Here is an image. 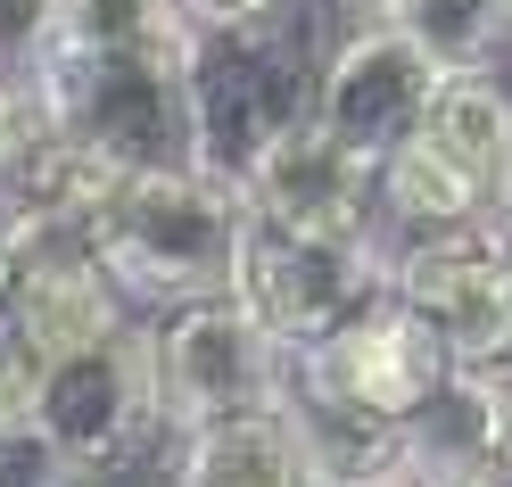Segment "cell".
<instances>
[{
    "label": "cell",
    "instance_id": "6da1fadb",
    "mask_svg": "<svg viewBox=\"0 0 512 487\" xmlns=\"http://www.w3.org/2000/svg\"><path fill=\"white\" fill-rule=\"evenodd\" d=\"M248 240H256V199L240 190V174H215L199 157L141 166L100 215V256L141 314L240 289Z\"/></svg>",
    "mask_w": 512,
    "mask_h": 487
},
{
    "label": "cell",
    "instance_id": "7a4b0ae2",
    "mask_svg": "<svg viewBox=\"0 0 512 487\" xmlns=\"http://www.w3.org/2000/svg\"><path fill=\"white\" fill-rule=\"evenodd\" d=\"M190 42H133V50H75L58 42L42 67L50 116L108 149L116 166H182L199 157V116H190Z\"/></svg>",
    "mask_w": 512,
    "mask_h": 487
},
{
    "label": "cell",
    "instance_id": "3957f363",
    "mask_svg": "<svg viewBox=\"0 0 512 487\" xmlns=\"http://www.w3.org/2000/svg\"><path fill=\"white\" fill-rule=\"evenodd\" d=\"M34 421L67 446V463L83 479L133 471L166 454V380H157V331L149 314L116 322L108 339H83L67 355H50L34 380Z\"/></svg>",
    "mask_w": 512,
    "mask_h": 487
},
{
    "label": "cell",
    "instance_id": "277c9868",
    "mask_svg": "<svg viewBox=\"0 0 512 487\" xmlns=\"http://www.w3.org/2000/svg\"><path fill=\"white\" fill-rule=\"evenodd\" d=\"M149 331H157V380H166V438L290 397L298 347L281 339L240 289L166 306V314H149Z\"/></svg>",
    "mask_w": 512,
    "mask_h": 487
},
{
    "label": "cell",
    "instance_id": "5b68a950",
    "mask_svg": "<svg viewBox=\"0 0 512 487\" xmlns=\"http://www.w3.org/2000/svg\"><path fill=\"white\" fill-rule=\"evenodd\" d=\"M314 75L323 58H306L290 34V9L265 25H232V34H199L190 50V116H199V166L248 174V157L273 133L314 108Z\"/></svg>",
    "mask_w": 512,
    "mask_h": 487
},
{
    "label": "cell",
    "instance_id": "8992f818",
    "mask_svg": "<svg viewBox=\"0 0 512 487\" xmlns=\"http://www.w3.org/2000/svg\"><path fill=\"white\" fill-rule=\"evenodd\" d=\"M240 298L273 322L290 347L347 331L364 306L389 298V240L380 232H331V223H265L256 215Z\"/></svg>",
    "mask_w": 512,
    "mask_h": 487
},
{
    "label": "cell",
    "instance_id": "52a82bcc",
    "mask_svg": "<svg viewBox=\"0 0 512 487\" xmlns=\"http://www.w3.org/2000/svg\"><path fill=\"white\" fill-rule=\"evenodd\" d=\"M446 75H455V67L430 58L397 17L364 9V25H347V34L323 50V75H314V116L380 166L389 149H405V141L430 124Z\"/></svg>",
    "mask_w": 512,
    "mask_h": 487
},
{
    "label": "cell",
    "instance_id": "ba28073f",
    "mask_svg": "<svg viewBox=\"0 0 512 487\" xmlns=\"http://www.w3.org/2000/svg\"><path fill=\"white\" fill-rule=\"evenodd\" d=\"M389 289L463 355V364H496L504 355V331H512V248H504L496 223H463V232L389 248Z\"/></svg>",
    "mask_w": 512,
    "mask_h": 487
},
{
    "label": "cell",
    "instance_id": "9c48e42d",
    "mask_svg": "<svg viewBox=\"0 0 512 487\" xmlns=\"http://www.w3.org/2000/svg\"><path fill=\"white\" fill-rule=\"evenodd\" d=\"M389 479H512V372L455 364L389 430Z\"/></svg>",
    "mask_w": 512,
    "mask_h": 487
},
{
    "label": "cell",
    "instance_id": "30bf717a",
    "mask_svg": "<svg viewBox=\"0 0 512 487\" xmlns=\"http://www.w3.org/2000/svg\"><path fill=\"white\" fill-rule=\"evenodd\" d=\"M372 182L380 166L356 141H339L314 108L290 133H273L240 174V190L256 199L265 223H331V232H372Z\"/></svg>",
    "mask_w": 512,
    "mask_h": 487
},
{
    "label": "cell",
    "instance_id": "8fae6325",
    "mask_svg": "<svg viewBox=\"0 0 512 487\" xmlns=\"http://www.w3.org/2000/svg\"><path fill=\"white\" fill-rule=\"evenodd\" d=\"M496 190L463 174L430 133H413L405 149L380 157V182H372V232L389 248H413V240H438V232H463V223H488Z\"/></svg>",
    "mask_w": 512,
    "mask_h": 487
},
{
    "label": "cell",
    "instance_id": "7c38bea8",
    "mask_svg": "<svg viewBox=\"0 0 512 487\" xmlns=\"http://www.w3.org/2000/svg\"><path fill=\"white\" fill-rule=\"evenodd\" d=\"M166 479H256V487H281V479H314V446L298 430L290 397L281 405H256V413H223L199 421V430H174L166 454H157Z\"/></svg>",
    "mask_w": 512,
    "mask_h": 487
},
{
    "label": "cell",
    "instance_id": "4fadbf2b",
    "mask_svg": "<svg viewBox=\"0 0 512 487\" xmlns=\"http://www.w3.org/2000/svg\"><path fill=\"white\" fill-rule=\"evenodd\" d=\"M422 133H430L446 157H455L463 174H479V182L496 190V182L512 174V75H504V58L446 75Z\"/></svg>",
    "mask_w": 512,
    "mask_h": 487
},
{
    "label": "cell",
    "instance_id": "5bb4252c",
    "mask_svg": "<svg viewBox=\"0 0 512 487\" xmlns=\"http://www.w3.org/2000/svg\"><path fill=\"white\" fill-rule=\"evenodd\" d=\"M380 17H397L413 42L446 67H488L512 50V9L504 0H372Z\"/></svg>",
    "mask_w": 512,
    "mask_h": 487
},
{
    "label": "cell",
    "instance_id": "9a60e30c",
    "mask_svg": "<svg viewBox=\"0 0 512 487\" xmlns=\"http://www.w3.org/2000/svg\"><path fill=\"white\" fill-rule=\"evenodd\" d=\"M190 25L174 0H67V34L75 50H133V42H190Z\"/></svg>",
    "mask_w": 512,
    "mask_h": 487
},
{
    "label": "cell",
    "instance_id": "2e32d148",
    "mask_svg": "<svg viewBox=\"0 0 512 487\" xmlns=\"http://www.w3.org/2000/svg\"><path fill=\"white\" fill-rule=\"evenodd\" d=\"M58 34H67V0H0V75H42Z\"/></svg>",
    "mask_w": 512,
    "mask_h": 487
},
{
    "label": "cell",
    "instance_id": "e0dca14e",
    "mask_svg": "<svg viewBox=\"0 0 512 487\" xmlns=\"http://www.w3.org/2000/svg\"><path fill=\"white\" fill-rule=\"evenodd\" d=\"M50 100H42V75H0V190L25 174V157L42 149L50 133Z\"/></svg>",
    "mask_w": 512,
    "mask_h": 487
},
{
    "label": "cell",
    "instance_id": "ac0fdd59",
    "mask_svg": "<svg viewBox=\"0 0 512 487\" xmlns=\"http://www.w3.org/2000/svg\"><path fill=\"white\" fill-rule=\"evenodd\" d=\"M34 380H42V355L25 347L9 322H0V430H17V421H34Z\"/></svg>",
    "mask_w": 512,
    "mask_h": 487
},
{
    "label": "cell",
    "instance_id": "d6986e66",
    "mask_svg": "<svg viewBox=\"0 0 512 487\" xmlns=\"http://www.w3.org/2000/svg\"><path fill=\"white\" fill-rule=\"evenodd\" d=\"M174 9L199 25V34H232V25H265V17H281L290 0H174Z\"/></svg>",
    "mask_w": 512,
    "mask_h": 487
},
{
    "label": "cell",
    "instance_id": "ffe728a7",
    "mask_svg": "<svg viewBox=\"0 0 512 487\" xmlns=\"http://www.w3.org/2000/svg\"><path fill=\"white\" fill-rule=\"evenodd\" d=\"M488 223H496V232H504V248H512V174L496 182V207H488Z\"/></svg>",
    "mask_w": 512,
    "mask_h": 487
},
{
    "label": "cell",
    "instance_id": "44dd1931",
    "mask_svg": "<svg viewBox=\"0 0 512 487\" xmlns=\"http://www.w3.org/2000/svg\"><path fill=\"white\" fill-rule=\"evenodd\" d=\"M496 364H504V372H512V331H504V355H496Z\"/></svg>",
    "mask_w": 512,
    "mask_h": 487
},
{
    "label": "cell",
    "instance_id": "7402d4cb",
    "mask_svg": "<svg viewBox=\"0 0 512 487\" xmlns=\"http://www.w3.org/2000/svg\"><path fill=\"white\" fill-rule=\"evenodd\" d=\"M356 9H372V0H356Z\"/></svg>",
    "mask_w": 512,
    "mask_h": 487
}]
</instances>
